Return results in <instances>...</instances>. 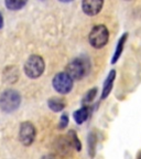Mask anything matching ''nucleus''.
<instances>
[{
  "label": "nucleus",
  "mask_w": 141,
  "mask_h": 159,
  "mask_svg": "<svg viewBox=\"0 0 141 159\" xmlns=\"http://www.w3.org/2000/svg\"><path fill=\"white\" fill-rule=\"evenodd\" d=\"M115 79H116V71L115 70H110V72L108 73L107 77L104 81V85L102 89V99H105L108 97V95L112 93V87H114Z\"/></svg>",
  "instance_id": "6e6552de"
},
{
  "label": "nucleus",
  "mask_w": 141,
  "mask_h": 159,
  "mask_svg": "<svg viewBox=\"0 0 141 159\" xmlns=\"http://www.w3.org/2000/svg\"><path fill=\"white\" fill-rule=\"evenodd\" d=\"M90 64L86 57H76L67 64L66 73L73 80H82L89 73Z\"/></svg>",
  "instance_id": "f03ea898"
},
{
  "label": "nucleus",
  "mask_w": 141,
  "mask_h": 159,
  "mask_svg": "<svg viewBox=\"0 0 141 159\" xmlns=\"http://www.w3.org/2000/svg\"><path fill=\"white\" fill-rule=\"evenodd\" d=\"M104 1L102 0H84L82 1V9L87 16H96L103 9Z\"/></svg>",
  "instance_id": "0eeeda50"
},
{
  "label": "nucleus",
  "mask_w": 141,
  "mask_h": 159,
  "mask_svg": "<svg viewBox=\"0 0 141 159\" xmlns=\"http://www.w3.org/2000/svg\"><path fill=\"white\" fill-rule=\"evenodd\" d=\"M89 114H90V107L89 106H82L81 108H78L77 111L74 112V120L76 124L82 125L84 122H86L87 118L89 117Z\"/></svg>",
  "instance_id": "9d476101"
},
{
  "label": "nucleus",
  "mask_w": 141,
  "mask_h": 159,
  "mask_svg": "<svg viewBox=\"0 0 141 159\" xmlns=\"http://www.w3.org/2000/svg\"><path fill=\"white\" fill-rule=\"evenodd\" d=\"M109 31L105 25H96L93 27L88 35L89 44L95 49H102L108 43Z\"/></svg>",
  "instance_id": "20e7f679"
},
{
  "label": "nucleus",
  "mask_w": 141,
  "mask_h": 159,
  "mask_svg": "<svg viewBox=\"0 0 141 159\" xmlns=\"http://www.w3.org/2000/svg\"><path fill=\"white\" fill-rule=\"evenodd\" d=\"M97 143H98L97 134L95 132H90L88 134V137H87V149H88V156L92 159L96 155Z\"/></svg>",
  "instance_id": "9b49d317"
},
{
  "label": "nucleus",
  "mask_w": 141,
  "mask_h": 159,
  "mask_svg": "<svg viewBox=\"0 0 141 159\" xmlns=\"http://www.w3.org/2000/svg\"><path fill=\"white\" fill-rule=\"evenodd\" d=\"M3 17H2V15H1V12H0V29H2V27H3Z\"/></svg>",
  "instance_id": "f3484780"
},
{
  "label": "nucleus",
  "mask_w": 141,
  "mask_h": 159,
  "mask_svg": "<svg viewBox=\"0 0 141 159\" xmlns=\"http://www.w3.org/2000/svg\"><path fill=\"white\" fill-rule=\"evenodd\" d=\"M137 159H141V150H140V152H139L138 156H137Z\"/></svg>",
  "instance_id": "a211bd4d"
},
{
  "label": "nucleus",
  "mask_w": 141,
  "mask_h": 159,
  "mask_svg": "<svg viewBox=\"0 0 141 159\" xmlns=\"http://www.w3.org/2000/svg\"><path fill=\"white\" fill-rule=\"evenodd\" d=\"M37 137V129L31 122H23L19 127V139L24 146H31Z\"/></svg>",
  "instance_id": "423d86ee"
},
{
  "label": "nucleus",
  "mask_w": 141,
  "mask_h": 159,
  "mask_svg": "<svg viewBox=\"0 0 141 159\" xmlns=\"http://www.w3.org/2000/svg\"><path fill=\"white\" fill-rule=\"evenodd\" d=\"M21 101L22 97L17 89H7L0 94V109L7 114L13 113L20 107Z\"/></svg>",
  "instance_id": "f257e3e1"
},
{
  "label": "nucleus",
  "mask_w": 141,
  "mask_h": 159,
  "mask_svg": "<svg viewBox=\"0 0 141 159\" xmlns=\"http://www.w3.org/2000/svg\"><path fill=\"white\" fill-rule=\"evenodd\" d=\"M45 70V62L42 57L37 54H32L28 57L24 63V71L25 75L29 79H37L44 73Z\"/></svg>",
  "instance_id": "7ed1b4c3"
},
{
  "label": "nucleus",
  "mask_w": 141,
  "mask_h": 159,
  "mask_svg": "<svg viewBox=\"0 0 141 159\" xmlns=\"http://www.w3.org/2000/svg\"><path fill=\"white\" fill-rule=\"evenodd\" d=\"M68 125V115L67 114H62L61 115V119H59V129H64L66 128V126Z\"/></svg>",
  "instance_id": "dca6fc26"
},
{
  "label": "nucleus",
  "mask_w": 141,
  "mask_h": 159,
  "mask_svg": "<svg viewBox=\"0 0 141 159\" xmlns=\"http://www.w3.org/2000/svg\"><path fill=\"white\" fill-rule=\"evenodd\" d=\"M97 92H98L97 87H93V89H90L89 91H87L86 94L84 95V97H83V99H82L83 106H88V104H90L95 99V97H96V95H97Z\"/></svg>",
  "instance_id": "2eb2a0df"
},
{
  "label": "nucleus",
  "mask_w": 141,
  "mask_h": 159,
  "mask_svg": "<svg viewBox=\"0 0 141 159\" xmlns=\"http://www.w3.org/2000/svg\"><path fill=\"white\" fill-rule=\"evenodd\" d=\"M5 5L11 11H18L27 5V1L25 0H23V1L22 0H6Z\"/></svg>",
  "instance_id": "4468645a"
},
{
  "label": "nucleus",
  "mask_w": 141,
  "mask_h": 159,
  "mask_svg": "<svg viewBox=\"0 0 141 159\" xmlns=\"http://www.w3.org/2000/svg\"><path fill=\"white\" fill-rule=\"evenodd\" d=\"M127 39H128V33L125 32L121 37L119 38L118 42H117V45H116V49H115V52H114V55L112 57V63L115 64V63L120 59L122 54V51H124V48H125V44L127 42Z\"/></svg>",
  "instance_id": "1a4fd4ad"
},
{
  "label": "nucleus",
  "mask_w": 141,
  "mask_h": 159,
  "mask_svg": "<svg viewBox=\"0 0 141 159\" xmlns=\"http://www.w3.org/2000/svg\"><path fill=\"white\" fill-rule=\"evenodd\" d=\"M52 85H53V89L57 93L65 95V94H68L73 89L74 80L69 76L66 72H59L53 77Z\"/></svg>",
  "instance_id": "39448f33"
},
{
  "label": "nucleus",
  "mask_w": 141,
  "mask_h": 159,
  "mask_svg": "<svg viewBox=\"0 0 141 159\" xmlns=\"http://www.w3.org/2000/svg\"><path fill=\"white\" fill-rule=\"evenodd\" d=\"M67 138H68L69 144L72 145V147L75 150H77V152H81V150H82V143L79 140L76 132H74L73 129H71L68 132V134H67Z\"/></svg>",
  "instance_id": "ddd939ff"
},
{
  "label": "nucleus",
  "mask_w": 141,
  "mask_h": 159,
  "mask_svg": "<svg viewBox=\"0 0 141 159\" xmlns=\"http://www.w3.org/2000/svg\"><path fill=\"white\" fill-rule=\"evenodd\" d=\"M47 106L51 111L55 113L62 112L63 109L66 106V103L63 98L61 97H51V98L47 101Z\"/></svg>",
  "instance_id": "f8f14e48"
}]
</instances>
